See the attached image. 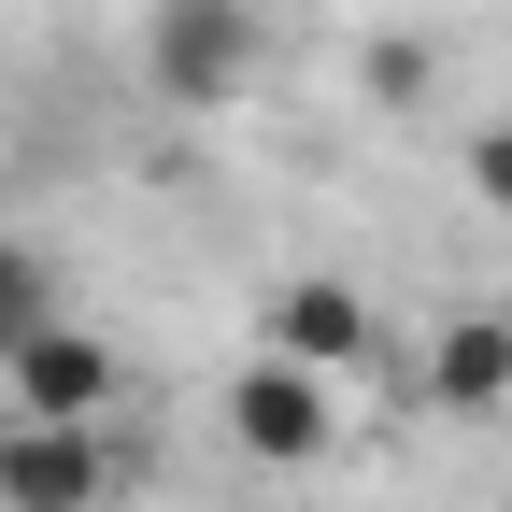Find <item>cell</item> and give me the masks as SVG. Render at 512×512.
<instances>
[{"label":"cell","instance_id":"1","mask_svg":"<svg viewBox=\"0 0 512 512\" xmlns=\"http://www.w3.org/2000/svg\"><path fill=\"white\" fill-rule=\"evenodd\" d=\"M271 72V0H157L143 15V86L171 114H228Z\"/></svg>","mask_w":512,"mask_h":512},{"label":"cell","instance_id":"2","mask_svg":"<svg viewBox=\"0 0 512 512\" xmlns=\"http://www.w3.org/2000/svg\"><path fill=\"white\" fill-rule=\"evenodd\" d=\"M228 441L256 470H328L342 456V384L328 370H285V356H242L228 370Z\"/></svg>","mask_w":512,"mask_h":512},{"label":"cell","instance_id":"3","mask_svg":"<svg viewBox=\"0 0 512 512\" xmlns=\"http://www.w3.org/2000/svg\"><path fill=\"white\" fill-rule=\"evenodd\" d=\"M256 356H285V370H328V384H384L399 356H384V313L342 285V271H285L271 285V342Z\"/></svg>","mask_w":512,"mask_h":512},{"label":"cell","instance_id":"4","mask_svg":"<svg viewBox=\"0 0 512 512\" xmlns=\"http://www.w3.org/2000/svg\"><path fill=\"white\" fill-rule=\"evenodd\" d=\"M114 399H128V356L100 328H72V313L0 370V413H29V427H114Z\"/></svg>","mask_w":512,"mask_h":512},{"label":"cell","instance_id":"5","mask_svg":"<svg viewBox=\"0 0 512 512\" xmlns=\"http://www.w3.org/2000/svg\"><path fill=\"white\" fill-rule=\"evenodd\" d=\"M100 498H114V427L0 413V512H100Z\"/></svg>","mask_w":512,"mask_h":512},{"label":"cell","instance_id":"6","mask_svg":"<svg viewBox=\"0 0 512 512\" xmlns=\"http://www.w3.org/2000/svg\"><path fill=\"white\" fill-rule=\"evenodd\" d=\"M413 399L427 413H498L512 399V313H456V328L413 356Z\"/></svg>","mask_w":512,"mask_h":512},{"label":"cell","instance_id":"7","mask_svg":"<svg viewBox=\"0 0 512 512\" xmlns=\"http://www.w3.org/2000/svg\"><path fill=\"white\" fill-rule=\"evenodd\" d=\"M43 328H57V271H43L29 242H0V370H15Z\"/></svg>","mask_w":512,"mask_h":512},{"label":"cell","instance_id":"8","mask_svg":"<svg viewBox=\"0 0 512 512\" xmlns=\"http://www.w3.org/2000/svg\"><path fill=\"white\" fill-rule=\"evenodd\" d=\"M356 86H370V100H384V114H413V100H427V86H441V57H427V43H413V29H384V43H370V57H356Z\"/></svg>","mask_w":512,"mask_h":512},{"label":"cell","instance_id":"9","mask_svg":"<svg viewBox=\"0 0 512 512\" xmlns=\"http://www.w3.org/2000/svg\"><path fill=\"white\" fill-rule=\"evenodd\" d=\"M456 171H470V200H484V214H512V114L470 128V157H456Z\"/></svg>","mask_w":512,"mask_h":512}]
</instances>
